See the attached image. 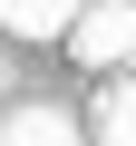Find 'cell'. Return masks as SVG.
<instances>
[{
  "label": "cell",
  "instance_id": "1",
  "mask_svg": "<svg viewBox=\"0 0 136 146\" xmlns=\"http://www.w3.org/2000/svg\"><path fill=\"white\" fill-rule=\"evenodd\" d=\"M78 68H136V0H97V10L68 29Z\"/></svg>",
  "mask_w": 136,
  "mask_h": 146
},
{
  "label": "cell",
  "instance_id": "2",
  "mask_svg": "<svg viewBox=\"0 0 136 146\" xmlns=\"http://www.w3.org/2000/svg\"><path fill=\"white\" fill-rule=\"evenodd\" d=\"M88 10H97V0H0V29H10V39H68Z\"/></svg>",
  "mask_w": 136,
  "mask_h": 146
},
{
  "label": "cell",
  "instance_id": "3",
  "mask_svg": "<svg viewBox=\"0 0 136 146\" xmlns=\"http://www.w3.org/2000/svg\"><path fill=\"white\" fill-rule=\"evenodd\" d=\"M0 146H78V117L68 107H10L0 117Z\"/></svg>",
  "mask_w": 136,
  "mask_h": 146
},
{
  "label": "cell",
  "instance_id": "4",
  "mask_svg": "<svg viewBox=\"0 0 136 146\" xmlns=\"http://www.w3.org/2000/svg\"><path fill=\"white\" fill-rule=\"evenodd\" d=\"M97 146H136V68H117V88L97 98Z\"/></svg>",
  "mask_w": 136,
  "mask_h": 146
},
{
  "label": "cell",
  "instance_id": "5",
  "mask_svg": "<svg viewBox=\"0 0 136 146\" xmlns=\"http://www.w3.org/2000/svg\"><path fill=\"white\" fill-rule=\"evenodd\" d=\"M0 88H10V58H0Z\"/></svg>",
  "mask_w": 136,
  "mask_h": 146
}]
</instances>
